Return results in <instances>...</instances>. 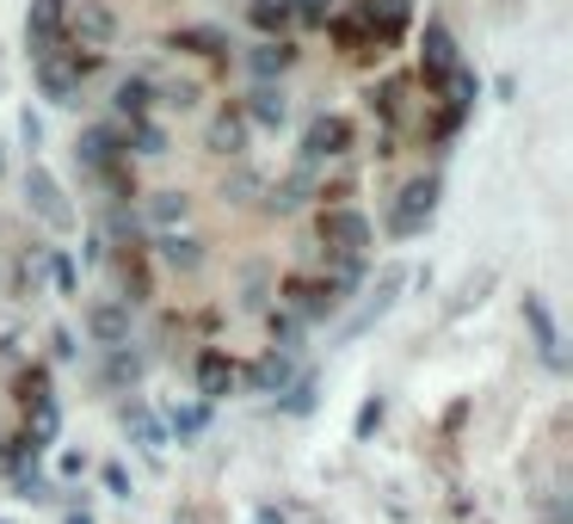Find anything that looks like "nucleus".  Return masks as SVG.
I'll return each mask as SVG.
<instances>
[{"instance_id": "nucleus-16", "label": "nucleus", "mask_w": 573, "mask_h": 524, "mask_svg": "<svg viewBox=\"0 0 573 524\" xmlns=\"http://www.w3.org/2000/svg\"><path fill=\"white\" fill-rule=\"evenodd\" d=\"M254 383H259L266 395H284V389H290V383H296V364H290V352H266V358L254 364Z\"/></svg>"}, {"instance_id": "nucleus-13", "label": "nucleus", "mask_w": 573, "mask_h": 524, "mask_svg": "<svg viewBox=\"0 0 573 524\" xmlns=\"http://www.w3.org/2000/svg\"><path fill=\"white\" fill-rule=\"evenodd\" d=\"M228 389H235V364H228L223 352H204L198 358V395L204 402H223Z\"/></svg>"}, {"instance_id": "nucleus-17", "label": "nucleus", "mask_w": 573, "mask_h": 524, "mask_svg": "<svg viewBox=\"0 0 573 524\" xmlns=\"http://www.w3.org/2000/svg\"><path fill=\"white\" fill-rule=\"evenodd\" d=\"M401 284H407V271H401V266H388L383 278H376V296H371V309H364L358 322L346 327V334H358V327H371V322H376V315H388V303H395V290H401Z\"/></svg>"}, {"instance_id": "nucleus-26", "label": "nucleus", "mask_w": 573, "mask_h": 524, "mask_svg": "<svg viewBox=\"0 0 573 524\" xmlns=\"http://www.w3.org/2000/svg\"><path fill=\"white\" fill-rule=\"evenodd\" d=\"M247 19H254L266 38H278V31L290 26V0H254V7H247Z\"/></svg>"}, {"instance_id": "nucleus-41", "label": "nucleus", "mask_w": 573, "mask_h": 524, "mask_svg": "<svg viewBox=\"0 0 573 524\" xmlns=\"http://www.w3.org/2000/svg\"><path fill=\"white\" fill-rule=\"evenodd\" d=\"M259 524H284V512H271V506H266V512H259Z\"/></svg>"}, {"instance_id": "nucleus-21", "label": "nucleus", "mask_w": 573, "mask_h": 524, "mask_svg": "<svg viewBox=\"0 0 573 524\" xmlns=\"http://www.w3.org/2000/svg\"><path fill=\"white\" fill-rule=\"evenodd\" d=\"M247 62H254V75H259V81H271V75H284V68L296 62V50H290L284 38H266L254 56H247Z\"/></svg>"}, {"instance_id": "nucleus-2", "label": "nucleus", "mask_w": 573, "mask_h": 524, "mask_svg": "<svg viewBox=\"0 0 573 524\" xmlns=\"http://www.w3.org/2000/svg\"><path fill=\"white\" fill-rule=\"evenodd\" d=\"M432 210H438V179H414V186H401V198L388 204V235H419L432 223Z\"/></svg>"}, {"instance_id": "nucleus-39", "label": "nucleus", "mask_w": 573, "mask_h": 524, "mask_svg": "<svg viewBox=\"0 0 573 524\" xmlns=\"http://www.w3.org/2000/svg\"><path fill=\"white\" fill-rule=\"evenodd\" d=\"M50 346H56V358H75V334H68V327H56Z\"/></svg>"}, {"instance_id": "nucleus-18", "label": "nucleus", "mask_w": 573, "mask_h": 524, "mask_svg": "<svg viewBox=\"0 0 573 524\" xmlns=\"http://www.w3.org/2000/svg\"><path fill=\"white\" fill-rule=\"evenodd\" d=\"M56 432H62V414H56V402H31V407H26V438H31V451H43Z\"/></svg>"}, {"instance_id": "nucleus-6", "label": "nucleus", "mask_w": 573, "mask_h": 524, "mask_svg": "<svg viewBox=\"0 0 573 524\" xmlns=\"http://www.w3.org/2000/svg\"><path fill=\"white\" fill-rule=\"evenodd\" d=\"M124 148H130V142H124L118 123H93V130H80V136H75V161L87 167V174H111Z\"/></svg>"}, {"instance_id": "nucleus-8", "label": "nucleus", "mask_w": 573, "mask_h": 524, "mask_svg": "<svg viewBox=\"0 0 573 524\" xmlns=\"http://www.w3.org/2000/svg\"><path fill=\"white\" fill-rule=\"evenodd\" d=\"M407 0H352V19H358L364 31H376V43H395L401 26H407Z\"/></svg>"}, {"instance_id": "nucleus-19", "label": "nucleus", "mask_w": 573, "mask_h": 524, "mask_svg": "<svg viewBox=\"0 0 573 524\" xmlns=\"http://www.w3.org/2000/svg\"><path fill=\"white\" fill-rule=\"evenodd\" d=\"M160 259H167L174 271H198V266H204V247L191 241V235H174V229H167V235H160Z\"/></svg>"}, {"instance_id": "nucleus-3", "label": "nucleus", "mask_w": 573, "mask_h": 524, "mask_svg": "<svg viewBox=\"0 0 573 524\" xmlns=\"http://www.w3.org/2000/svg\"><path fill=\"white\" fill-rule=\"evenodd\" d=\"M26 204L38 223H50V229H75V210H68V191L62 179L50 174V167H31L26 174Z\"/></svg>"}, {"instance_id": "nucleus-32", "label": "nucleus", "mask_w": 573, "mask_h": 524, "mask_svg": "<svg viewBox=\"0 0 573 524\" xmlns=\"http://www.w3.org/2000/svg\"><path fill=\"white\" fill-rule=\"evenodd\" d=\"M290 19H303V26H327V19H334V0H290Z\"/></svg>"}, {"instance_id": "nucleus-33", "label": "nucleus", "mask_w": 573, "mask_h": 524, "mask_svg": "<svg viewBox=\"0 0 573 524\" xmlns=\"http://www.w3.org/2000/svg\"><path fill=\"white\" fill-rule=\"evenodd\" d=\"M111 377H118V383H136V377H142V358H136V352H111Z\"/></svg>"}, {"instance_id": "nucleus-40", "label": "nucleus", "mask_w": 573, "mask_h": 524, "mask_svg": "<svg viewBox=\"0 0 573 524\" xmlns=\"http://www.w3.org/2000/svg\"><path fill=\"white\" fill-rule=\"evenodd\" d=\"M62 524H93V512H68V518Z\"/></svg>"}, {"instance_id": "nucleus-9", "label": "nucleus", "mask_w": 573, "mask_h": 524, "mask_svg": "<svg viewBox=\"0 0 573 524\" xmlns=\"http://www.w3.org/2000/svg\"><path fill=\"white\" fill-rule=\"evenodd\" d=\"M419 68H426V81H444L451 68H463V56H456L451 26H438V19H432V26L419 31Z\"/></svg>"}, {"instance_id": "nucleus-31", "label": "nucleus", "mask_w": 573, "mask_h": 524, "mask_svg": "<svg viewBox=\"0 0 573 524\" xmlns=\"http://www.w3.org/2000/svg\"><path fill=\"white\" fill-rule=\"evenodd\" d=\"M303 339V315H271V352H296Z\"/></svg>"}, {"instance_id": "nucleus-12", "label": "nucleus", "mask_w": 573, "mask_h": 524, "mask_svg": "<svg viewBox=\"0 0 573 524\" xmlns=\"http://www.w3.org/2000/svg\"><path fill=\"white\" fill-rule=\"evenodd\" d=\"M284 296H290L296 315H308V322H315V315H334V309H339V290H334L327 278H290V284H284Z\"/></svg>"}, {"instance_id": "nucleus-34", "label": "nucleus", "mask_w": 573, "mask_h": 524, "mask_svg": "<svg viewBox=\"0 0 573 524\" xmlns=\"http://www.w3.org/2000/svg\"><path fill=\"white\" fill-rule=\"evenodd\" d=\"M19 402H50V383H43V370H26V377H19Z\"/></svg>"}, {"instance_id": "nucleus-5", "label": "nucleus", "mask_w": 573, "mask_h": 524, "mask_svg": "<svg viewBox=\"0 0 573 524\" xmlns=\"http://www.w3.org/2000/svg\"><path fill=\"white\" fill-rule=\"evenodd\" d=\"M62 31H75L80 50H106V43L118 38V13H111L106 0H80V7H68Z\"/></svg>"}, {"instance_id": "nucleus-37", "label": "nucleus", "mask_w": 573, "mask_h": 524, "mask_svg": "<svg viewBox=\"0 0 573 524\" xmlns=\"http://www.w3.org/2000/svg\"><path fill=\"white\" fill-rule=\"evenodd\" d=\"M167 106H179V111H186V106H198V87H191V81L167 87Z\"/></svg>"}, {"instance_id": "nucleus-4", "label": "nucleus", "mask_w": 573, "mask_h": 524, "mask_svg": "<svg viewBox=\"0 0 573 524\" xmlns=\"http://www.w3.org/2000/svg\"><path fill=\"white\" fill-rule=\"evenodd\" d=\"M320 247L334 259H364L371 247V223L358 210H320Z\"/></svg>"}, {"instance_id": "nucleus-1", "label": "nucleus", "mask_w": 573, "mask_h": 524, "mask_svg": "<svg viewBox=\"0 0 573 524\" xmlns=\"http://www.w3.org/2000/svg\"><path fill=\"white\" fill-rule=\"evenodd\" d=\"M93 62L99 56H62V50H50L38 62V87H43V99H50V106H80V81H87V75H93Z\"/></svg>"}, {"instance_id": "nucleus-24", "label": "nucleus", "mask_w": 573, "mask_h": 524, "mask_svg": "<svg viewBox=\"0 0 573 524\" xmlns=\"http://www.w3.org/2000/svg\"><path fill=\"white\" fill-rule=\"evenodd\" d=\"M148 99H155V87H148L142 75H130V81L118 87V99H111V106H118V118H148Z\"/></svg>"}, {"instance_id": "nucleus-11", "label": "nucleus", "mask_w": 573, "mask_h": 524, "mask_svg": "<svg viewBox=\"0 0 573 524\" xmlns=\"http://www.w3.org/2000/svg\"><path fill=\"white\" fill-rule=\"evenodd\" d=\"M87 334L111 352L130 346V303H93V309H87Z\"/></svg>"}, {"instance_id": "nucleus-14", "label": "nucleus", "mask_w": 573, "mask_h": 524, "mask_svg": "<svg viewBox=\"0 0 573 524\" xmlns=\"http://www.w3.org/2000/svg\"><path fill=\"white\" fill-rule=\"evenodd\" d=\"M524 322H531V334H536V352H543V364H561V334H555V322H549L543 296H524Z\"/></svg>"}, {"instance_id": "nucleus-22", "label": "nucleus", "mask_w": 573, "mask_h": 524, "mask_svg": "<svg viewBox=\"0 0 573 524\" xmlns=\"http://www.w3.org/2000/svg\"><path fill=\"white\" fill-rule=\"evenodd\" d=\"M204 142H210L216 155H247V123H240V118H228V111H223V118L210 123V136H204Z\"/></svg>"}, {"instance_id": "nucleus-23", "label": "nucleus", "mask_w": 573, "mask_h": 524, "mask_svg": "<svg viewBox=\"0 0 573 524\" xmlns=\"http://www.w3.org/2000/svg\"><path fill=\"white\" fill-rule=\"evenodd\" d=\"M124 426L142 438V451H167V432H160V419L148 414V407H136V402H130V407H124Z\"/></svg>"}, {"instance_id": "nucleus-30", "label": "nucleus", "mask_w": 573, "mask_h": 524, "mask_svg": "<svg viewBox=\"0 0 573 524\" xmlns=\"http://www.w3.org/2000/svg\"><path fill=\"white\" fill-rule=\"evenodd\" d=\"M210 426V402H191V407H174V432L179 438H198Z\"/></svg>"}, {"instance_id": "nucleus-35", "label": "nucleus", "mask_w": 573, "mask_h": 524, "mask_svg": "<svg viewBox=\"0 0 573 524\" xmlns=\"http://www.w3.org/2000/svg\"><path fill=\"white\" fill-rule=\"evenodd\" d=\"M284 395H290V402H284V407H290V414H308V407H315V383H290V389H284Z\"/></svg>"}, {"instance_id": "nucleus-38", "label": "nucleus", "mask_w": 573, "mask_h": 524, "mask_svg": "<svg viewBox=\"0 0 573 524\" xmlns=\"http://www.w3.org/2000/svg\"><path fill=\"white\" fill-rule=\"evenodd\" d=\"M19 136H26L31 148H38V142H43V123H38V118H31V111H26V118H19Z\"/></svg>"}, {"instance_id": "nucleus-29", "label": "nucleus", "mask_w": 573, "mask_h": 524, "mask_svg": "<svg viewBox=\"0 0 573 524\" xmlns=\"http://www.w3.org/2000/svg\"><path fill=\"white\" fill-rule=\"evenodd\" d=\"M148 216H155L160 229H174V223H186V191H160V198L148 204Z\"/></svg>"}, {"instance_id": "nucleus-43", "label": "nucleus", "mask_w": 573, "mask_h": 524, "mask_svg": "<svg viewBox=\"0 0 573 524\" xmlns=\"http://www.w3.org/2000/svg\"><path fill=\"white\" fill-rule=\"evenodd\" d=\"M0 167H7V161H0Z\"/></svg>"}, {"instance_id": "nucleus-25", "label": "nucleus", "mask_w": 573, "mask_h": 524, "mask_svg": "<svg viewBox=\"0 0 573 524\" xmlns=\"http://www.w3.org/2000/svg\"><path fill=\"white\" fill-rule=\"evenodd\" d=\"M438 87H444V106H451V111H468V106H475V93H481L468 68H451V75H444Z\"/></svg>"}, {"instance_id": "nucleus-42", "label": "nucleus", "mask_w": 573, "mask_h": 524, "mask_svg": "<svg viewBox=\"0 0 573 524\" xmlns=\"http://www.w3.org/2000/svg\"><path fill=\"white\" fill-rule=\"evenodd\" d=\"M179 524H198V518H191V512H179Z\"/></svg>"}, {"instance_id": "nucleus-7", "label": "nucleus", "mask_w": 573, "mask_h": 524, "mask_svg": "<svg viewBox=\"0 0 573 524\" xmlns=\"http://www.w3.org/2000/svg\"><path fill=\"white\" fill-rule=\"evenodd\" d=\"M62 19H68V0H31L26 13V43H31V62H43V56L62 43Z\"/></svg>"}, {"instance_id": "nucleus-28", "label": "nucleus", "mask_w": 573, "mask_h": 524, "mask_svg": "<svg viewBox=\"0 0 573 524\" xmlns=\"http://www.w3.org/2000/svg\"><path fill=\"white\" fill-rule=\"evenodd\" d=\"M124 142H136V155H167V130L148 123V118H130V136H124Z\"/></svg>"}, {"instance_id": "nucleus-27", "label": "nucleus", "mask_w": 573, "mask_h": 524, "mask_svg": "<svg viewBox=\"0 0 573 524\" xmlns=\"http://www.w3.org/2000/svg\"><path fill=\"white\" fill-rule=\"evenodd\" d=\"M174 50H198V56H223L228 50V38L216 26H191V31H179L174 38Z\"/></svg>"}, {"instance_id": "nucleus-15", "label": "nucleus", "mask_w": 573, "mask_h": 524, "mask_svg": "<svg viewBox=\"0 0 573 524\" xmlns=\"http://www.w3.org/2000/svg\"><path fill=\"white\" fill-rule=\"evenodd\" d=\"M247 118H254V123H266V130H278V123L290 118V106H284V87L259 81V87H254V99H247Z\"/></svg>"}, {"instance_id": "nucleus-10", "label": "nucleus", "mask_w": 573, "mask_h": 524, "mask_svg": "<svg viewBox=\"0 0 573 524\" xmlns=\"http://www.w3.org/2000/svg\"><path fill=\"white\" fill-rule=\"evenodd\" d=\"M352 148V123L346 118H315L303 136V161H339Z\"/></svg>"}, {"instance_id": "nucleus-20", "label": "nucleus", "mask_w": 573, "mask_h": 524, "mask_svg": "<svg viewBox=\"0 0 573 524\" xmlns=\"http://www.w3.org/2000/svg\"><path fill=\"white\" fill-rule=\"evenodd\" d=\"M308 191H315V179H308V167H296L290 179H278V186H271V210H284V216H290V210H303V204H308Z\"/></svg>"}, {"instance_id": "nucleus-44", "label": "nucleus", "mask_w": 573, "mask_h": 524, "mask_svg": "<svg viewBox=\"0 0 573 524\" xmlns=\"http://www.w3.org/2000/svg\"><path fill=\"white\" fill-rule=\"evenodd\" d=\"M0 524H7V518H0Z\"/></svg>"}, {"instance_id": "nucleus-36", "label": "nucleus", "mask_w": 573, "mask_h": 524, "mask_svg": "<svg viewBox=\"0 0 573 524\" xmlns=\"http://www.w3.org/2000/svg\"><path fill=\"white\" fill-rule=\"evenodd\" d=\"M376 426H383V402H364L358 407V438H371Z\"/></svg>"}]
</instances>
